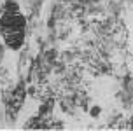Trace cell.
I'll return each instance as SVG.
<instances>
[{
  "instance_id": "obj_1",
  "label": "cell",
  "mask_w": 133,
  "mask_h": 131,
  "mask_svg": "<svg viewBox=\"0 0 133 131\" xmlns=\"http://www.w3.org/2000/svg\"><path fill=\"white\" fill-rule=\"evenodd\" d=\"M23 26L25 21L19 14H5L2 18V32L7 39L9 46L18 47L23 40Z\"/></svg>"
}]
</instances>
